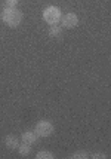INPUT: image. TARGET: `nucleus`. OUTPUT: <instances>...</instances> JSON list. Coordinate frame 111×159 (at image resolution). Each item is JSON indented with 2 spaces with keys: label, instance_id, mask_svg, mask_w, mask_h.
Instances as JSON below:
<instances>
[{
  "label": "nucleus",
  "instance_id": "nucleus-1",
  "mask_svg": "<svg viewBox=\"0 0 111 159\" xmlns=\"http://www.w3.org/2000/svg\"><path fill=\"white\" fill-rule=\"evenodd\" d=\"M0 18L3 21V24L7 25V27H18L22 22V12L18 11L16 7H5L0 14Z\"/></svg>",
  "mask_w": 111,
  "mask_h": 159
},
{
  "label": "nucleus",
  "instance_id": "nucleus-2",
  "mask_svg": "<svg viewBox=\"0 0 111 159\" xmlns=\"http://www.w3.org/2000/svg\"><path fill=\"white\" fill-rule=\"evenodd\" d=\"M43 21L46 22V24H49V25H55V24H58L59 21H61V16H62V14H61V9L56 6H48L45 11H43Z\"/></svg>",
  "mask_w": 111,
  "mask_h": 159
},
{
  "label": "nucleus",
  "instance_id": "nucleus-3",
  "mask_svg": "<svg viewBox=\"0 0 111 159\" xmlns=\"http://www.w3.org/2000/svg\"><path fill=\"white\" fill-rule=\"evenodd\" d=\"M55 131V126L52 122H49V120H39L37 124H36V128H34V132L39 135V137H49V135H52Z\"/></svg>",
  "mask_w": 111,
  "mask_h": 159
},
{
  "label": "nucleus",
  "instance_id": "nucleus-4",
  "mask_svg": "<svg viewBox=\"0 0 111 159\" xmlns=\"http://www.w3.org/2000/svg\"><path fill=\"white\" fill-rule=\"evenodd\" d=\"M61 27L64 28H74L79 25V16L76 14H73V12H70V14H65L64 16H61Z\"/></svg>",
  "mask_w": 111,
  "mask_h": 159
},
{
  "label": "nucleus",
  "instance_id": "nucleus-5",
  "mask_svg": "<svg viewBox=\"0 0 111 159\" xmlns=\"http://www.w3.org/2000/svg\"><path fill=\"white\" fill-rule=\"evenodd\" d=\"M37 139H39V135L34 131H24L21 135L22 143H27V144H31V146L37 141Z\"/></svg>",
  "mask_w": 111,
  "mask_h": 159
},
{
  "label": "nucleus",
  "instance_id": "nucleus-6",
  "mask_svg": "<svg viewBox=\"0 0 111 159\" xmlns=\"http://www.w3.org/2000/svg\"><path fill=\"white\" fill-rule=\"evenodd\" d=\"M5 146H6L7 149H11V150H15V149H18V146H19V141H18V137L14 135V134H9L5 137Z\"/></svg>",
  "mask_w": 111,
  "mask_h": 159
},
{
  "label": "nucleus",
  "instance_id": "nucleus-7",
  "mask_svg": "<svg viewBox=\"0 0 111 159\" xmlns=\"http://www.w3.org/2000/svg\"><path fill=\"white\" fill-rule=\"evenodd\" d=\"M18 153H19V156H28L31 153V144H27V143L19 144L18 146Z\"/></svg>",
  "mask_w": 111,
  "mask_h": 159
},
{
  "label": "nucleus",
  "instance_id": "nucleus-8",
  "mask_svg": "<svg viewBox=\"0 0 111 159\" xmlns=\"http://www.w3.org/2000/svg\"><path fill=\"white\" fill-rule=\"evenodd\" d=\"M62 33V27L61 25H50L49 27V36H52V37H58V36Z\"/></svg>",
  "mask_w": 111,
  "mask_h": 159
},
{
  "label": "nucleus",
  "instance_id": "nucleus-9",
  "mask_svg": "<svg viewBox=\"0 0 111 159\" xmlns=\"http://www.w3.org/2000/svg\"><path fill=\"white\" fill-rule=\"evenodd\" d=\"M36 158L37 159H53L55 155L52 152H49V150H40V152L36 155Z\"/></svg>",
  "mask_w": 111,
  "mask_h": 159
},
{
  "label": "nucleus",
  "instance_id": "nucleus-10",
  "mask_svg": "<svg viewBox=\"0 0 111 159\" xmlns=\"http://www.w3.org/2000/svg\"><path fill=\"white\" fill-rule=\"evenodd\" d=\"M70 158L71 159H88L89 158V153L86 152V150H77V152H74Z\"/></svg>",
  "mask_w": 111,
  "mask_h": 159
},
{
  "label": "nucleus",
  "instance_id": "nucleus-11",
  "mask_svg": "<svg viewBox=\"0 0 111 159\" xmlns=\"http://www.w3.org/2000/svg\"><path fill=\"white\" fill-rule=\"evenodd\" d=\"M19 3V0H5V5L7 7H16Z\"/></svg>",
  "mask_w": 111,
  "mask_h": 159
},
{
  "label": "nucleus",
  "instance_id": "nucleus-12",
  "mask_svg": "<svg viewBox=\"0 0 111 159\" xmlns=\"http://www.w3.org/2000/svg\"><path fill=\"white\" fill-rule=\"evenodd\" d=\"M92 158L93 159H105L107 158V155H105V153H101V152H96V153L92 155Z\"/></svg>",
  "mask_w": 111,
  "mask_h": 159
}]
</instances>
